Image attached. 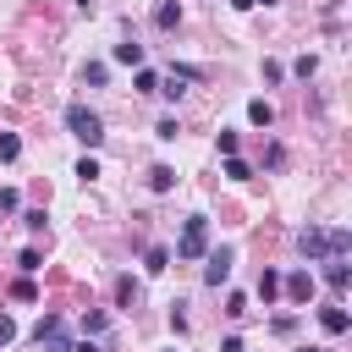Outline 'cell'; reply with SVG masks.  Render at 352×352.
Returning a JSON list of instances; mask_svg holds the SVG:
<instances>
[{"mask_svg":"<svg viewBox=\"0 0 352 352\" xmlns=\"http://www.w3.org/2000/svg\"><path fill=\"white\" fill-rule=\"evenodd\" d=\"M165 264H170V248H148V253H143V270H148V275H160Z\"/></svg>","mask_w":352,"mask_h":352,"instance_id":"13","label":"cell"},{"mask_svg":"<svg viewBox=\"0 0 352 352\" xmlns=\"http://www.w3.org/2000/svg\"><path fill=\"white\" fill-rule=\"evenodd\" d=\"M253 6H275V0H253Z\"/></svg>","mask_w":352,"mask_h":352,"instance_id":"31","label":"cell"},{"mask_svg":"<svg viewBox=\"0 0 352 352\" xmlns=\"http://www.w3.org/2000/svg\"><path fill=\"white\" fill-rule=\"evenodd\" d=\"M182 126H176V116H160V126H154V138H176Z\"/></svg>","mask_w":352,"mask_h":352,"instance_id":"26","label":"cell"},{"mask_svg":"<svg viewBox=\"0 0 352 352\" xmlns=\"http://www.w3.org/2000/svg\"><path fill=\"white\" fill-rule=\"evenodd\" d=\"M204 280H209V286H226V280H231V248L204 253Z\"/></svg>","mask_w":352,"mask_h":352,"instance_id":"5","label":"cell"},{"mask_svg":"<svg viewBox=\"0 0 352 352\" xmlns=\"http://www.w3.org/2000/svg\"><path fill=\"white\" fill-rule=\"evenodd\" d=\"M116 60H121V66H143V44H132V38L116 44Z\"/></svg>","mask_w":352,"mask_h":352,"instance_id":"12","label":"cell"},{"mask_svg":"<svg viewBox=\"0 0 352 352\" xmlns=\"http://www.w3.org/2000/svg\"><path fill=\"white\" fill-rule=\"evenodd\" d=\"M248 121H253V126H270V121H275V104H270V99H253V104H248Z\"/></svg>","mask_w":352,"mask_h":352,"instance_id":"11","label":"cell"},{"mask_svg":"<svg viewBox=\"0 0 352 352\" xmlns=\"http://www.w3.org/2000/svg\"><path fill=\"white\" fill-rule=\"evenodd\" d=\"M231 6H236V11H248V6H253V0H231Z\"/></svg>","mask_w":352,"mask_h":352,"instance_id":"30","label":"cell"},{"mask_svg":"<svg viewBox=\"0 0 352 352\" xmlns=\"http://www.w3.org/2000/svg\"><path fill=\"white\" fill-rule=\"evenodd\" d=\"M297 248L308 253V258H346V248H352V236L336 226V231H319V226H308V231H297Z\"/></svg>","mask_w":352,"mask_h":352,"instance_id":"1","label":"cell"},{"mask_svg":"<svg viewBox=\"0 0 352 352\" xmlns=\"http://www.w3.org/2000/svg\"><path fill=\"white\" fill-rule=\"evenodd\" d=\"M270 330H275V336H292V330H297V319H292V314H275V319H270Z\"/></svg>","mask_w":352,"mask_h":352,"instance_id":"25","label":"cell"},{"mask_svg":"<svg viewBox=\"0 0 352 352\" xmlns=\"http://www.w3.org/2000/svg\"><path fill=\"white\" fill-rule=\"evenodd\" d=\"M6 341H16V319H6V314H0V346H6Z\"/></svg>","mask_w":352,"mask_h":352,"instance_id":"27","label":"cell"},{"mask_svg":"<svg viewBox=\"0 0 352 352\" xmlns=\"http://www.w3.org/2000/svg\"><path fill=\"white\" fill-rule=\"evenodd\" d=\"M226 176H231V182H248L253 170H248V160H236V154H226Z\"/></svg>","mask_w":352,"mask_h":352,"instance_id":"17","label":"cell"},{"mask_svg":"<svg viewBox=\"0 0 352 352\" xmlns=\"http://www.w3.org/2000/svg\"><path fill=\"white\" fill-rule=\"evenodd\" d=\"M292 72H297V77H302V82H308V77H314V72H319V60H314V55H302V60H292Z\"/></svg>","mask_w":352,"mask_h":352,"instance_id":"22","label":"cell"},{"mask_svg":"<svg viewBox=\"0 0 352 352\" xmlns=\"http://www.w3.org/2000/svg\"><path fill=\"white\" fill-rule=\"evenodd\" d=\"M16 264H22V275H33V270H44V253H38V248H22Z\"/></svg>","mask_w":352,"mask_h":352,"instance_id":"18","label":"cell"},{"mask_svg":"<svg viewBox=\"0 0 352 352\" xmlns=\"http://www.w3.org/2000/svg\"><path fill=\"white\" fill-rule=\"evenodd\" d=\"M22 154V138L16 132H0V160H16Z\"/></svg>","mask_w":352,"mask_h":352,"instance_id":"20","label":"cell"},{"mask_svg":"<svg viewBox=\"0 0 352 352\" xmlns=\"http://www.w3.org/2000/svg\"><path fill=\"white\" fill-rule=\"evenodd\" d=\"M170 187H176V170L170 165H154L148 170V192H170Z\"/></svg>","mask_w":352,"mask_h":352,"instance_id":"10","label":"cell"},{"mask_svg":"<svg viewBox=\"0 0 352 352\" xmlns=\"http://www.w3.org/2000/svg\"><path fill=\"white\" fill-rule=\"evenodd\" d=\"M0 226H6V214H0Z\"/></svg>","mask_w":352,"mask_h":352,"instance_id":"33","label":"cell"},{"mask_svg":"<svg viewBox=\"0 0 352 352\" xmlns=\"http://www.w3.org/2000/svg\"><path fill=\"white\" fill-rule=\"evenodd\" d=\"M77 11H94V0H77Z\"/></svg>","mask_w":352,"mask_h":352,"instance_id":"29","label":"cell"},{"mask_svg":"<svg viewBox=\"0 0 352 352\" xmlns=\"http://www.w3.org/2000/svg\"><path fill=\"white\" fill-rule=\"evenodd\" d=\"M66 126H72V138H77L82 148H99V143H104V121H99V110H88V104H66Z\"/></svg>","mask_w":352,"mask_h":352,"instance_id":"2","label":"cell"},{"mask_svg":"<svg viewBox=\"0 0 352 352\" xmlns=\"http://www.w3.org/2000/svg\"><path fill=\"white\" fill-rule=\"evenodd\" d=\"M204 253H209V220L192 214L182 226V236H176V258H204Z\"/></svg>","mask_w":352,"mask_h":352,"instance_id":"4","label":"cell"},{"mask_svg":"<svg viewBox=\"0 0 352 352\" xmlns=\"http://www.w3.org/2000/svg\"><path fill=\"white\" fill-rule=\"evenodd\" d=\"M258 297H264V302H275V297H280V275H275V270H264V275H258Z\"/></svg>","mask_w":352,"mask_h":352,"instance_id":"14","label":"cell"},{"mask_svg":"<svg viewBox=\"0 0 352 352\" xmlns=\"http://www.w3.org/2000/svg\"><path fill=\"white\" fill-rule=\"evenodd\" d=\"M11 297H16V302H33V297H38V292H33V280H28V275H22V280H16V286H11Z\"/></svg>","mask_w":352,"mask_h":352,"instance_id":"24","label":"cell"},{"mask_svg":"<svg viewBox=\"0 0 352 352\" xmlns=\"http://www.w3.org/2000/svg\"><path fill=\"white\" fill-rule=\"evenodd\" d=\"M104 77H110V66H104V60H88V66H82V82H94V88H104Z\"/></svg>","mask_w":352,"mask_h":352,"instance_id":"15","label":"cell"},{"mask_svg":"<svg viewBox=\"0 0 352 352\" xmlns=\"http://www.w3.org/2000/svg\"><path fill=\"white\" fill-rule=\"evenodd\" d=\"M104 324H110V319H104V308H88V314H82V330H88V336H99Z\"/></svg>","mask_w":352,"mask_h":352,"instance_id":"19","label":"cell"},{"mask_svg":"<svg viewBox=\"0 0 352 352\" xmlns=\"http://www.w3.org/2000/svg\"><path fill=\"white\" fill-rule=\"evenodd\" d=\"M280 286H286V297H292V302H308V297H314V275H308V270H292Z\"/></svg>","mask_w":352,"mask_h":352,"instance_id":"6","label":"cell"},{"mask_svg":"<svg viewBox=\"0 0 352 352\" xmlns=\"http://www.w3.org/2000/svg\"><path fill=\"white\" fill-rule=\"evenodd\" d=\"M33 341H38V352H72V330H66L60 314H44L33 324Z\"/></svg>","mask_w":352,"mask_h":352,"instance_id":"3","label":"cell"},{"mask_svg":"<svg viewBox=\"0 0 352 352\" xmlns=\"http://www.w3.org/2000/svg\"><path fill=\"white\" fill-rule=\"evenodd\" d=\"M77 176H82V182H94V176H99V160H94V154H82V160H77Z\"/></svg>","mask_w":352,"mask_h":352,"instance_id":"23","label":"cell"},{"mask_svg":"<svg viewBox=\"0 0 352 352\" xmlns=\"http://www.w3.org/2000/svg\"><path fill=\"white\" fill-rule=\"evenodd\" d=\"M72 352H99V346L94 341H72Z\"/></svg>","mask_w":352,"mask_h":352,"instance_id":"28","label":"cell"},{"mask_svg":"<svg viewBox=\"0 0 352 352\" xmlns=\"http://www.w3.org/2000/svg\"><path fill=\"white\" fill-rule=\"evenodd\" d=\"M132 82H138V94H160V72H148V66H138Z\"/></svg>","mask_w":352,"mask_h":352,"instance_id":"16","label":"cell"},{"mask_svg":"<svg viewBox=\"0 0 352 352\" xmlns=\"http://www.w3.org/2000/svg\"><path fill=\"white\" fill-rule=\"evenodd\" d=\"M319 324H324V336H341L352 319H346V308H341V302H330V308H319Z\"/></svg>","mask_w":352,"mask_h":352,"instance_id":"8","label":"cell"},{"mask_svg":"<svg viewBox=\"0 0 352 352\" xmlns=\"http://www.w3.org/2000/svg\"><path fill=\"white\" fill-rule=\"evenodd\" d=\"M324 280H330V292L341 297V292H346V280H352V270H346V258H324Z\"/></svg>","mask_w":352,"mask_h":352,"instance_id":"7","label":"cell"},{"mask_svg":"<svg viewBox=\"0 0 352 352\" xmlns=\"http://www.w3.org/2000/svg\"><path fill=\"white\" fill-rule=\"evenodd\" d=\"M154 28H165V33H170V28H182V6H176V0H165V6L154 11Z\"/></svg>","mask_w":352,"mask_h":352,"instance_id":"9","label":"cell"},{"mask_svg":"<svg viewBox=\"0 0 352 352\" xmlns=\"http://www.w3.org/2000/svg\"><path fill=\"white\" fill-rule=\"evenodd\" d=\"M302 352H319V346H302Z\"/></svg>","mask_w":352,"mask_h":352,"instance_id":"32","label":"cell"},{"mask_svg":"<svg viewBox=\"0 0 352 352\" xmlns=\"http://www.w3.org/2000/svg\"><path fill=\"white\" fill-rule=\"evenodd\" d=\"M22 209V198H16V187H0V214H16Z\"/></svg>","mask_w":352,"mask_h":352,"instance_id":"21","label":"cell"}]
</instances>
